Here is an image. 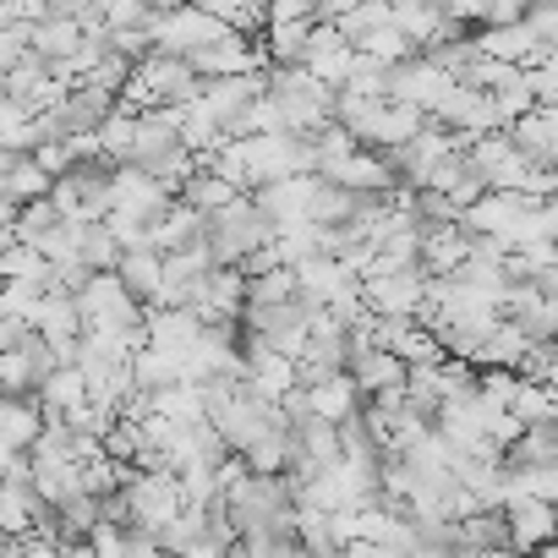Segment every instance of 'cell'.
<instances>
[{"mask_svg":"<svg viewBox=\"0 0 558 558\" xmlns=\"http://www.w3.org/2000/svg\"><path fill=\"white\" fill-rule=\"evenodd\" d=\"M263 99V72H252V77H214V83H197V105L225 126V121H235L241 110H252Z\"/></svg>","mask_w":558,"mask_h":558,"instance_id":"cell-13","label":"cell"},{"mask_svg":"<svg viewBox=\"0 0 558 558\" xmlns=\"http://www.w3.org/2000/svg\"><path fill=\"white\" fill-rule=\"evenodd\" d=\"M514 378H520V384H542V389H553V378H558V351H553V345H531V351L520 356Z\"/></svg>","mask_w":558,"mask_h":558,"instance_id":"cell-37","label":"cell"},{"mask_svg":"<svg viewBox=\"0 0 558 558\" xmlns=\"http://www.w3.org/2000/svg\"><path fill=\"white\" fill-rule=\"evenodd\" d=\"M39 302H45V291H39V286H23V279H0V313H7V318L34 324Z\"/></svg>","mask_w":558,"mask_h":558,"instance_id":"cell-34","label":"cell"},{"mask_svg":"<svg viewBox=\"0 0 558 558\" xmlns=\"http://www.w3.org/2000/svg\"><path fill=\"white\" fill-rule=\"evenodd\" d=\"M504 137L531 170H553L558 165V110H525L520 121L504 126Z\"/></svg>","mask_w":558,"mask_h":558,"instance_id":"cell-8","label":"cell"},{"mask_svg":"<svg viewBox=\"0 0 558 558\" xmlns=\"http://www.w3.org/2000/svg\"><path fill=\"white\" fill-rule=\"evenodd\" d=\"M230 197H235V192H230V186H225L219 175H208L203 165H197V170H192V175L181 181V192H175V203H186V208H192L197 219H208V214H219V208H225Z\"/></svg>","mask_w":558,"mask_h":558,"instance_id":"cell-25","label":"cell"},{"mask_svg":"<svg viewBox=\"0 0 558 558\" xmlns=\"http://www.w3.org/2000/svg\"><path fill=\"white\" fill-rule=\"evenodd\" d=\"M28 159H34V165H39L50 181H56V175H66V170L77 165V159H72V143H45V148H34Z\"/></svg>","mask_w":558,"mask_h":558,"instance_id":"cell-41","label":"cell"},{"mask_svg":"<svg viewBox=\"0 0 558 558\" xmlns=\"http://www.w3.org/2000/svg\"><path fill=\"white\" fill-rule=\"evenodd\" d=\"M197 335H203V324L192 313H154V307H143V340H148V351L186 356L197 345Z\"/></svg>","mask_w":558,"mask_h":558,"instance_id":"cell-16","label":"cell"},{"mask_svg":"<svg viewBox=\"0 0 558 558\" xmlns=\"http://www.w3.org/2000/svg\"><path fill=\"white\" fill-rule=\"evenodd\" d=\"M356 411H362V395H356V384H351L345 373H335V378H324L318 389H307V416H318V422H329V427H345Z\"/></svg>","mask_w":558,"mask_h":558,"instance_id":"cell-18","label":"cell"},{"mask_svg":"<svg viewBox=\"0 0 558 558\" xmlns=\"http://www.w3.org/2000/svg\"><path fill=\"white\" fill-rule=\"evenodd\" d=\"M525 34L547 50H558V0H525Z\"/></svg>","mask_w":558,"mask_h":558,"instance_id":"cell-36","label":"cell"},{"mask_svg":"<svg viewBox=\"0 0 558 558\" xmlns=\"http://www.w3.org/2000/svg\"><path fill=\"white\" fill-rule=\"evenodd\" d=\"M203 246V219L186 208V203H170L154 225H148V252L154 257H175V252H192Z\"/></svg>","mask_w":558,"mask_h":558,"instance_id":"cell-14","label":"cell"},{"mask_svg":"<svg viewBox=\"0 0 558 558\" xmlns=\"http://www.w3.org/2000/svg\"><path fill=\"white\" fill-rule=\"evenodd\" d=\"M45 345H56V340H83V318H77V302L72 296H56V291H45V302H39V313H34V324H28Z\"/></svg>","mask_w":558,"mask_h":558,"instance_id":"cell-20","label":"cell"},{"mask_svg":"<svg viewBox=\"0 0 558 558\" xmlns=\"http://www.w3.org/2000/svg\"><path fill=\"white\" fill-rule=\"evenodd\" d=\"M291 296H296L291 268H274L263 279H246V307H279V302H291Z\"/></svg>","mask_w":558,"mask_h":558,"instance_id":"cell-32","label":"cell"},{"mask_svg":"<svg viewBox=\"0 0 558 558\" xmlns=\"http://www.w3.org/2000/svg\"><path fill=\"white\" fill-rule=\"evenodd\" d=\"M28 56V28H0V77Z\"/></svg>","mask_w":558,"mask_h":558,"instance_id":"cell-43","label":"cell"},{"mask_svg":"<svg viewBox=\"0 0 558 558\" xmlns=\"http://www.w3.org/2000/svg\"><path fill=\"white\" fill-rule=\"evenodd\" d=\"M504 525H509V558L514 553H536L553 542V504H536V498H520V493H504Z\"/></svg>","mask_w":558,"mask_h":558,"instance_id":"cell-10","label":"cell"},{"mask_svg":"<svg viewBox=\"0 0 558 558\" xmlns=\"http://www.w3.org/2000/svg\"><path fill=\"white\" fill-rule=\"evenodd\" d=\"M17 460H23V454H17V449H7V444H0V476H7V471H12V465H17Z\"/></svg>","mask_w":558,"mask_h":558,"instance_id":"cell-45","label":"cell"},{"mask_svg":"<svg viewBox=\"0 0 558 558\" xmlns=\"http://www.w3.org/2000/svg\"><path fill=\"white\" fill-rule=\"evenodd\" d=\"M531 351V340L514 329V324H498L487 340H482V351L471 356V373H482V367H498V373H514L520 367V356Z\"/></svg>","mask_w":558,"mask_h":558,"instance_id":"cell-21","label":"cell"},{"mask_svg":"<svg viewBox=\"0 0 558 558\" xmlns=\"http://www.w3.org/2000/svg\"><path fill=\"white\" fill-rule=\"evenodd\" d=\"M170 203H175V197H170L165 186H154L143 170H132V165H116V175H110V208H116V214H132V219L154 225V219H159Z\"/></svg>","mask_w":558,"mask_h":558,"instance_id":"cell-11","label":"cell"},{"mask_svg":"<svg viewBox=\"0 0 558 558\" xmlns=\"http://www.w3.org/2000/svg\"><path fill=\"white\" fill-rule=\"evenodd\" d=\"M318 181H329V186H340V192H356V197H389V192H395L389 165H384L378 154H367V148H356V154L324 165Z\"/></svg>","mask_w":558,"mask_h":558,"instance_id":"cell-9","label":"cell"},{"mask_svg":"<svg viewBox=\"0 0 558 558\" xmlns=\"http://www.w3.org/2000/svg\"><path fill=\"white\" fill-rule=\"evenodd\" d=\"M454 83L438 72V66H427L422 56H411V61H400V66H389V88H384V105H411L422 121L444 105V94H449Z\"/></svg>","mask_w":558,"mask_h":558,"instance_id":"cell-6","label":"cell"},{"mask_svg":"<svg viewBox=\"0 0 558 558\" xmlns=\"http://www.w3.org/2000/svg\"><path fill=\"white\" fill-rule=\"evenodd\" d=\"M356 56H373V61H384V66H400V61H411L416 50H411V45L395 34V28H378V34H373V39H367Z\"/></svg>","mask_w":558,"mask_h":558,"instance_id":"cell-38","label":"cell"},{"mask_svg":"<svg viewBox=\"0 0 558 558\" xmlns=\"http://www.w3.org/2000/svg\"><path fill=\"white\" fill-rule=\"evenodd\" d=\"M454 542H460V558H471V553L509 558V525L498 509H471L465 520H454Z\"/></svg>","mask_w":558,"mask_h":558,"instance_id":"cell-17","label":"cell"},{"mask_svg":"<svg viewBox=\"0 0 558 558\" xmlns=\"http://www.w3.org/2000/svg\"><path fill=\"white\" fill-rule=\"evenodd\" d=\"M77 263H83L88 274H116V263H121L116 235H110L105 225H83V230H77Z\"/></svg>","mask_w":558,"mask_h":558,"instance_id":"cell-26","label":"cell"},{"mask_svg":"<svg viewBox=\"0 0 558 558\" xmlns=\"http://www.w3.org/2000/svg\"><path fill=\"white\" fill-rule=\"evenodd\" d=\"M148 411H154L159 422L197 427V422H203V395H197V384H170V389L148 395Z\"/></svg>","mask_w":558,"mask_h":558,"instance_id":"cell-23","label":"cell"},{"mask_svg":"<svg viewBox=\"0 0 558 558\" xmlns=\"http://www.w3.org/2000/svg\"><path fill=\"white\" fill-rule=\"evenodd\" d=\"M422 296H427V274H422V268L362 279V307H367L373 318H416Z\"/></svg>","mask_w":558,"mask_h":558,"instance_id":"cell-7","label":"cell"},{"mask_svg":"<svg viewBox=\"0 0 558 558\" xmlns=\"http://www.w3.org/2000/svg\"><path fill=\"white\" fill-rule=\"evenodd\" d=\"M514 329H520L531 345H553V340H558V302H531V307L514 318Z\"/></svg>","mask_w":558,"mask_h":558,"instance_id":"cell-33","label":"cell"},{"mask_svg":"<svg viewBox=\"0 0 558 558\" xmlns=\"http://www.w3.org/2000/svg\"><path fill=\"white\" fill-rule=\"evenodd\" d=\"M514 558H558V553H553V542H547V547H536V553H514Z\"/></svg>","mask_w":558,"mask_h":558,"instance_id":"cell-46","label":"cell"},{"mask_svg":"<svg viewBox=\"0 0 558 558\" xmlns=\"http://www.w3.org/2000/svg\"><path fill=\"white\" fill-rule=\"evenodd\" d=\"M525 94L536 110H558V66H531L525 72Z\"/></svg>","mask_w":558,"mask_h":558,"instance_id":"cell-40","label":"cell"},{"mask_svg":"<svg viewBox=\"0 0 558 558\" xmlns=\"http://www.w3.org/2000/svg\"><path fill=\"white\" fill-rule=\"evenodd\" d=\"M465 170H471V165H465V154H444V159L422 175V186H416V192H444V197H449V192L460 186V175H465Z\"/></svg>","mask_w":558,"mask_h":558,"instance_id":"cell-39","label":"cell"},{"mask_svg":"<svg viewBox=\"0 0 558 558\" xmlns=\"http://www.w3.org/2000/svg\"><path fill=\"white\" fill-rule=\"evenodd\" d=\"M137 77L148 83L154 110H159V105H197V77H192V66L175 61V56H143V61H137Z\"/></svg>","mask_w":558,"mask_h":558,"instance_id":"cell-12","label":"cell"},{"mask_svg":"<svg viewBox=\"0 0 558 558\" xmlns=\"http://www.w3.org/2000/svg\"><path fill=\"white\" fill-rule=\"evenodd\" d=\"M263 99L279 116V132L286 137H313L335 121V94L324 83H313L302 66L291 72H263Z\"/></svg>","mask_w":558,"mask_h":558,"instance_id":"cell-1","label":"cell"},{"mask_svg":"<svg viewBox=\"0 0 558 558\" xmlns=\"http://www.w3.org/2000/svg\"><path fill=\"white\" fill-rule=\"evenodd\" d=\"M34 367L23 351H0V400H34Z\"/></svg>","mask_w":558,"mask_h":558,"instance_id":"cell-31","label":"cell"},{"mask_svg":"<svg viewBox=\"0 0 558 558\" xmlns=\"http://www.w3.org/2000/svg\"><path fill=\"white\" fill-rule=\"evenodd\" d=\"M56 225H61V219H56L50 197H39V203H23V208H17V219H12V241H17V246H34V241H45Z\"/></svg>","mask_w":558,"mask_h":558,"instance_id":"cell-30","label":"cell"},{"mask_svg":"<svg viewBox=\"0 0 558 558\" xmlns=\"http://www.w3.org/2000/svg\"><path fill=\"white\" fill-rule=\"evenodd\" d=\"M525 465H558V422L520 427V438L504 449V471H525Z\"/></svg>","mask_w":558,"mask_h":558,"instance_id":"cell-19","label":"cell"},{"mask_svg":"<svg viewBox=\"0 0 558 558\" xmlns=\"http://www.w3.org/2000/svg\"><path fill=\"white\" fill-rule=\"evenodd\" d=\"M116 279H121V291H126L137 307H148L154 291H159V257H154V252H121Z\"/></svg>","mask_w":558,"mask_h":558,"instance_id":"cell-22","label":"cell"},{"mask_svg":"<svg viewBox=\"0 0 558 558\" xmlns=\"http://www.w3.org/2000/svg\"><path fill=\"white\" fill-rule=\"evenodd\" d=\"M77 50H83V28L77 23L45 17V23L28 28V56L45 61V66H72V77H77Z\"/></svg>","mask_w":558,"mask_h":558,"instance_id":"cell-15","label":"cell"},{"mask_svg":"<svg viewBox=\"0 0 558 558\" xmlns=\"http://www.w3.org/2000/svg\"><path fill=\"white\" fill-rule=\"evenodd\" d=\"M296 558H340V553H302V547H296Z\"/></svg>","mask_w":558,"mask_h":558,"instance_id":"cell-47","label":"cell"},{"mask_svg":"<svg viewBox=\"0 0 558 558\" xmlns=\"http://www.w3.org/2000/svg\"><path fill=\"white\" fill-rule=\"evenodd\" d=\"M268 241H274V225H268L246 197H230L219 214L203 219V252H208L214 268H235L246 252H257V246H268Z\"/></svg>","mask_w":558,"mask_h":558,"instance_id":"cell-3","label":"cell"},{"mask_svg":"<svg viewBox=\"0 0 558 558\" xmlns=\"http://www.w3.org/2000/svg\"><path fill=\"white\" fill-rule=\"evenodd\" d=\"M553 411H558V400H553V389H542V384H514V400H509V416H514L520 427H542V422H553Z\"/></svg>","mask_w":558,"mask_h":558,"instance_id":"cell-29","label":"cell"},{"mask_svg":"<svg viewBox=\"0 0 558 558\" xmlns=\"http://www.w3.org/2000/svg\"><path fill=\"white\" fill-rule=\"evenodd\" d=\"M0 318H7V313H0Z\"/></svg>","mask_w":558,"mask_h":558,"instance_id":"cell-48","label":"cell"},{"mask_svg":"<svg viewBox=\"0 0 558 558\" xmlns=\"http://www.w3.org/2000/svg\"><path fill=\"white\" fill-rule=\"evenodd\" d=\"M137 444H143V427H137V422H110L105 438H99V454H105L110 465H132Z\"/></svg>","mask_w":558,"mask_h":558,"instance_id":"cell-35","label":"cell"},{"mask_svg":"<svg viewBox=\"0 0 558 558\" xmlns=\"http://www.w3.org/2000/svg\"><path fill=\"white\" fill-rule=\"evenodd\" d=\"M28 335H34V329H28L23 318H0V351H17Z\"/></svg>","mask_w":558,"mask_h":558,"instance_id":"cell-44","label":"cell"},{"mask_svg":"<svg viewBox=\"0 0 558 558\" xmlns=\"http://www.w3.org/2000/svg\"><path fill=\"white\" fill-rule=\"evenodd\" d=\"M225 143V126L203 110V105H186V121H181V148L192 154V159H208L214 148Z\"/></svg>","mask_w":558,"mask_h":558,"instance_id":"cell-27","label":"cell"},{"mask_svg":"<svg viewBox=\"0 0 558 558\" xmlns=\"http://www.w3.org/2000/svg\"><path fill=\"white\" fill-rule=\"evenodd\" d=\"M121 504H126V531H148V536H159V531L181 514V493H175V476H170V471L137 476V482L121 493Z\"/></svg>","mask_w":558,"mask_h":558,"instance_id":"cell-4","label":"cell"},{"mask_svg":"<svg viewBox=\"0 0 558 558\" xmlns=\"http://www.w3.org/2000/svg\"><path fill=\"white\" fill-rule=\"evenodd\" d=\"M241 307H246V279H241L235 268H208L197 286H192V302H186V313H192L203 329L241 324Z\"/></svg>","mask_w":558,"mask_h":558,"instance_id":"cell-5","label":"cell"},{"mask_svg":"<svg viewBox=\"0 0 558 558\" xmlns=\"http://www.w3.org/2000/svg\"><path fill=\"white\" fill-rule=\"evenodd\" d=\"M94 143H99V154H105L110 165H132V143H137V116L116 105V110H110V116L99 121Z\"/></svg>","mask_w":558,"mask_h":558,"instance_id":"cell-24","label":"cell"},{"mask_svg":"<svg viewBox=\"0 0 558 558\" xmlns=\"http://www.w3.org/2000/svg\"><path fill=\"white\" fill-rule=\"evenodd\" d=\"M0 279H23V286H39V291H50V263L34 252V246H7L0 252Z\"/></svg>","mask_w":558,"mask_h":558,"instance_id":"cell-28","label":"cell"},{"mask_svg":"<svg viewBox=\"0 0 558 558\" xmlns=\"http://www.w3.org/2000/svg\"><path fill=\"white\" fill-rule=\"evenodd\" d=\"M525 17V0H482V28H514Z\"/></svg>","mask_w":558,"mask_h":558,"instance_id":"cell-42","label":"cell"},{"mask_svg":"<svg viewBox=\"0 0 558 558\" xmlns=\"http://www.w3.org/2000/svg\"><path fill=\"white\" fill-rule=\"evenodd\" d=\"M110 175H116L110 159H83V165H72L66 175H56V181H50V208H56V219L72 225V230L105 225V214H110Z\"/></svg>","mask_w":558,"mask_h":558,"instance_id":"cell-2","label":"cell"}]
</instances>
